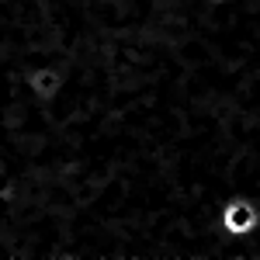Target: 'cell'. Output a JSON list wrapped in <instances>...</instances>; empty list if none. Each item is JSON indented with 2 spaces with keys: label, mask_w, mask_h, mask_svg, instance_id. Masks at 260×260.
I'll return each instance as SVG.
<instances>
[{
  "label": "cell",
  "mask_w": 260,
  "mask_h": 260,
  "mask_svg": "<svg viewBox=\"0 0 260 260\" xmlns=\"http://www.w3.org/2000/svg\"><path fill=\"white\" fill-rule=\"evenodd\" d=\"M219 229L229 240H250L260 233V201L250 194H229L219 205Z\"/></svg>",
  "instance_id": "6da1fadb"
},
{
  "label": "cell",
  "mask_w": 260,
  "mask_h": 260,
  "mask_svg": "<svg viewBox=\"0 0 260 260\" xmlns=\"http://www.w3.org/2000/svg\"><path fill=\"white\" fill-rule=\"evenodd\" d=\"M21 87H24V94L35 104H52L62 94V87H66V70L59 62H45V59L28 62L21 70Z\"/></svg>",
  "instance_id": "7a4b0ae2"
},
{
  "label": "cell",
  "mask_w": 260,
  "mask_h": 260,
  "mask_svg": "<svg viewBox=\"0 0 260 260\" xmlns=\"http://www.w3.org/2000/svg\"><path fill=\"white\" fill-rule=\"evenodd\" d=\"M205 4H208V7H215V11H219V7H233V4H236V0H205Z\"/></svg>",
  "instance_id": "3957f363"
}]
</instances>
